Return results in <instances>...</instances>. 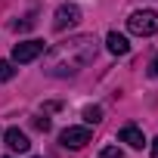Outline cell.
I'll return each instance as SVG.
<instances>
[{
  "label": "cell",
  "instance_id": "e0dca14e",
  "mask_svg": "<svg viewBox=\"0 0 158 158\" xmlns=\"http://www.w3.org/2000/svg\"><path fill=\"white\" fill-rule=\"evenodd\" d=\"M3 158H10V155H3Z\"/></svg>",
  "mask_w": 158,
  "mask_h": 158
},
{
  "label": "cell",
  "instance_id": "ba28073f",
  "mask_svg": "<svg viewBox=\"0 0 158 158\" xmlns=\"http://www.w3.org/2000/svg\"><path fill=\"white\" fill-rule=\"evenodd\" d=\"M106 47H109V53H112V56H127V53H130V44H127V37H124V34H118V31H109V37H106Z\"/></svg>",
  "mask_w": 158,
  "mask_h": 158
},
{
  "label": "cell",
  "instance_id": "6da1fadb",
  "mask_svg": "<svg viewBox=\"0 0 158 158\" xmlns=\"http://www.w3.org/2000/svg\"><path fill=\"white\" fill-rule=\"evenodd\" d=\"M99 53V40L93 34H77V37H68L56 47L47 50L44 56V74L50 77H74L81 68H87Z\"/></svg>",
  "mask_w": 158,
  "mask_h": 158
},
{
  "label": "cell",
  "instance_id": "8fae6325",
  "mask_svg": "<svg viewBox=\"0 0 158 158\" xmlns=\"http://www.w3.org/2000/svg\"><path fill=\"white\" fill-rule=\"evenodd\" d=\"M31 124H34V130H44V133H47V130H50V127H53V121H50V118H47V115H37V118H34V121H31Z\"/></svg>",
  "mask_w": 158,
  "mask_h": 158
},
{
  "label": "cell",
  "instance_id": "7c38bea8",
  "mask_svg": "<svg viewBox=\"0 0 158 158\" xmlns=\"http://www.w3.org/2000/svg\"><path fill=\"white\" fill-rule=\"evenodd\" d=\"M99 158H124V152H121L118 146H106V149L99 152Z\"/></svg>",
  "mask_w": 158,
  "mask_h": 158
},
{
  "label": "cell",
  "instance_id": "9c48e42d",
  "mask_svg": "<svg viewBox=\"0 0 158 158\" xmlns=\"http://www.w3.org/2000/svg\"><path fill=\"white\" fill-rule=\"evenodd\" d=\"M84 121H87V124H99V121H102V109H99V106H87V109H84Z\"/></svg>",
  "mask_w": 158,
  "mask_h": 158
},
{
  "label": "cell",
  "instance_id": "277c9868",
  "mask_svg": "<svg viewBox=\"0 0 158 158\" xmlns=\"http://www.w3.org/2000/svg\"><path fill=\"white\" fill-rule=\"evenodd\" d=\"M90 124L87 127H65L62 133H59V143L65 146V149H84L87 143H90Z\"/></svg>",
  "mask_w": 158,
  "mask_h": 158
},
{
  "label": "cell",
  "instance_id": "3957f363",
  "mask_svg": "<svg viewBox=\"0 0 158 158\" xmlns=\"http://www.w3.org/2000/svg\"><path fill=\"white\" fill-rule=\"evenodd\" d=\"M44 50H47V44L44 40H22V44H16L13 47V62H19V65H25V62H34L37 56H44Z\"/></svg>",
  "mask_w": 158,
  "mask_h": 158
},
{
  "label": "cell",
  "instance_id": "30bf717a",
  "mask_svg": "<svg viewBox=\"0 0 158 158\" xmlns=\"http://www.w3.org/2000/svg\"><path fill=\"white\" fill-rule=\"evenodd\" d=\"M13 74H16L13 62H6V59H0V84H3V81H13Z\"/></svg>",
  "mask_w": 158,
  "mask_h": 158
},
{
  "label": "cell",
  "instance_id": "9a60e30c",
  "mask_svg": "<svg viewBox=\"0 0 158 158\" xmlns=\"http://www.w3.org/2000/svg\"><path fill=\"white\" fill-rule=\"evenodd\" d=\"M152 158H158V136L152 139Z\"/></svg>",
  "mask_w": 158,
  "mask_h": 158
},
{
  "label": "cell",
  "instance_id": "5b68a950",
  "mask_svg": "<svg viewBox=\"0 0 158 158\" xmlns=\"http://www.w3.org/2000/svg\"><path fill=\"white\" fill-rule=\"evenodd\" d=\"M77 22H81V6H74V3H62L56 10V16H53V28L56 31H65V28H71Z\"/></svg>",
  "mask_w": 158,
  "mask_h": 158
},
{
  "label": "cell",
  "instance_id": "7a4b0ae2",
  "mask_svg": "<svg viewBox=\"0 0 158 158\" xmlns=\"http://www.w3.org/2000/svg\"><path fill=\"white\" fill-rule=\"evenodd\" d=\"M127 28L139 37H152L158 31V13L155 10H136L130 19H127Z\"/></svg>",
  "mask_w": 158,
  "mask_h": 158
},
{
  "label": "cell",
  "instance_id": "2e32d148",
  "mask_svg": "<svg viewBox=\"0 0 158 158\" xmlns=\"http://www.w3.org/2000/svg\"><path fill=\"white\" fill-rule=\"evenodd\" d=\"M31 158H37V155H31Z\"/></svg>",
  "mask_w": 158,
  "mask_h": 158
},
{
  "label": "cell",
  "instance_id": "52a82bcc",
  "mask_svg": "<svg viewBox=\"0 0 158 158\" xmlns=\"http://www.w3.org/2000/svg\"><path fill=\"white\" fill-rule=\"evenodd\" d=\"M3 139H6V146H10L13 152H22V155H25V152H31V139H28L19 127H10V130L3 133Z\"/></svg>",
  "mask_w": 158,
  "mask_h": 158
},
{
  "label": "cell",
  "instance_id": "8992f818",
  "mask_svg": "<svg viewBox=\"0 0 158 158\" xmlns=\"http://www.w3.org/2000/svg\"><path fill=\"white\" fill-rule=\"evenodd\" d=\"M118 139L127 143L130 149H143V146H146V136H143V130H139L136 124H124V127L118 130Z\"/></svg>",
  "mask_w": 158,
  "mask_h": 158
},
{
  "label": "cell",
  "instance_id": "4fadbf2b",
  "mask_svg": "<svg viewBox=\"0 0 158 158\" xmlns=\"http://www.w3.org/2000/svg\"><path fill=\"white\" fill-rule=\"evenodd\" d=\"M149 77H158V53H155L152 62H149Z\"/></svg>",
  "mask_w": 158,
  "mask_h": 158
},
{
  "label": "cell",
  "instance_id": "5bb4252c",
  "mask_svg": "<svg viewBox=\"0 0 158 158\" xmlns=\"http://www.w3.org/2000/svg\"><path fill=\"white\" fill-rule=\"evenodd\" d=\"M34 25V19H25V22H16V31H28Z\"/></svg>",
  "mask_w": 158,
  "mask_h": 158
}]
</instances>
